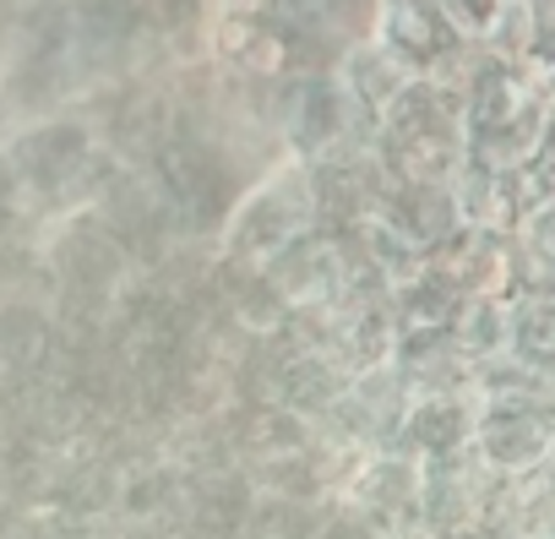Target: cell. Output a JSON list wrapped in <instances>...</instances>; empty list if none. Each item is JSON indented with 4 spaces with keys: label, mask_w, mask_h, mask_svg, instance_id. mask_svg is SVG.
I'll return each mask as SVG.
<instances>
[{
    "label": "cell",
    "mask_w": 555,
    "mask_h": 539,
    "mask_svg": "<svg viewBox=\"0 0 555 539\" xmlns=\"http://www.w3.org/2000/svg\"><path fill=\"white\" fill-rule=\"evenodd\" d=\"M376 164L392 185H452L468 164L463 99L414 77L376 120Z\"/></svg>",
    "instance_id": "obj_1"
},
{
    "label": "cell",
    "mask_w": 555,
    "mask_h": 539,
    "mask_svg": "<svg viewBox=\"0 0 555 539\" xmlns=\"http://www.w3.org/2000/svg\"><path fill=\"white\" fill-rule=\"evenodd\" d=\"M317 229V185L300 158H278L267 175L245 185V196L229 207L223 229L212 234V256L234 267H267L284 245Z\"/></svg>",
    "instance_id": "obj_2"
},
{
    "label": "cell",
    "mask_w": 555,
    "mask_h": 539,
    "mask_svg": "<svg viewBox=\"0 0 555 539\" xmlns=\"http://www.w3.org/2000/svg\"><path fill=\"white\" fill-rule=\"evenodd\" d=\"M474 458L495 479H528L555 463V414L539 403H479Z\"/></svg>",
    "instance_id": "obj_3"
},
{
    "label": "cell",
    "mask_w": 555,
    "mask_h": 539,
    "mask_svg": "<svg viewBox=\"0 0 555 539\" xmlns=\"http://www.w3.org/2000/svg\"><path fill=\"white\" fill-rule=\"evenodd\" d=\"M420 490H425V463L403 447H382L360 463V474L349 479V490L338 501H349L354 512H365L376 528H409L420 523Z\"/></svg>",
    "instance_id": "obj_4"
},
{
    "label": "cell",
    "mask_w": 555,
    "mask_h": 539,
    "mask_svg": "<svg viewBox=\"0 0 555 539\" xmlns=\"http://www.w3.org/2000/svg\"><path fill=\"white\" fill-rule=\"evenodd\" d=\"M474 431H479V393H430L409 398L398 447L414 452L420 463H447L474 452Z\"/></svg>",
    "instance_id": "obj_5"
},
{
    "label": "cell",
    "mask_w": 555,
    "mask_h": 539,
    "mask_svg": "<svg viewBox=\"0 0 555 539\" xmlns=\"http://www.w3.org/2000/svg\"><path fill=\"white\" fill-rule=\"evenodd\" d=\"M376 44H387L414 77H430L463 39L452 34L441 0H398V7H376Z\"/></svg>",
    "instance_id": "obj_6"
},
{
    "label": "cell",
    "mask_w": 555,
    "mask_h": 539,
    "mask_svg": "<svg viewBox=\"0 0 555 539\" xmlns=\"http://www.w3.org/2000/svg\"><path fill=\"white\" fill-rule=\"evenodd\" d=\"M392 371L409 387V398H430V393H474V360L463 355L457 333H398L392 349Z\"/></svg>",
    "instance_id": "obj_7"
},
{
    "label": "cell",
    "mask_w": 555,
    "mask_h": 539,
    "mask_svg": "<svg viewBox=\"0 0 555 539\" xmlns=\"http://www.w3.org/2000/svg\"><path fill=\"white\" fill-rule=\"evenodd\" d=\"M333 77H338V88L354 99V110H360L365 120H382V115L398 104V93L414 82V72H409L387 44H376V39L349 44L344 61L333 66Z\"/></svg>",
    "instance_id": "obj_8"
},
{
    "label": "cell",
    "mask_w": 555,
    "mask_h": 539,
    "mask_svg": "<svg viewBox=\"0 0 555 539\" xmlns=\"http://www.w3.org/2000/svg\"><path fill=\"white\" fill-rule=\"evenodd\" d=\"M382 223H392L420 251H436L441 240H452L463 229L452 185H392L382 202Z\"/></svg>",
    "instance_id": "obj_9"
},
{
    "label": "cell",
    "mask_w": 555,
    "mask_h": 539,
    "mask_svg": "<svg viewBox=\"0 0 555 539\" xmlns=\"http://www.w3.org/2000/svg\"><path fill=\"white\" fill-rule=\"evenodd\" d=\"M452 202H457L463 229H474V234H495V240H506V234L517 229L512 180H506V175H495V169L463 164V175L452 180Z\"/></svg>",
    "instance_id": "obj_10"
},
{
    "label": "cell",
    "mask_w": 555,
    "mask_h": 539,
    "mask_svg": "<svg viewBox=\"0 0 555 539\" xmlns=\"http://www.w3.org/2000/svg\"><path fill=\"white\" fill-rule=\"evenodd\" d=\"M512 360L555 376V300H512Z\"/></svg>",
    "instance_id": "obj_11"
},
{
    "label": "cell",
    "mask_w": 555,
    "mask_h": 539,
    "mask_svg": "<svg viewBox=\"0 0 555 539\" xmlns=\"http://www.w3.org/2000/svg\"><path fill=\"white\" fill-rule=\"evenodd\" d=\"M452 333H457V344L474 365L512 355V300H468Z\"/></svg>",
    "instance_id": "obj_12"
},
{
    "label": "cell",
    "mask_w": 555,
    "mask_h": 539,
    "mask_svg": "<svg viewBox=\"0 0 555 539\" xmlns=\"http://www.w3.org/2000/svg\"><path fill=\"white\" fill-rule=\"evenodd\" d=\"M512 240H522V245H533V251H544V256L555 261V202H550V207H539L528 223H517V229H512Z\"/></svg>",
    "instance_id": "obj_13"
},
{
    "label": "cell",
    "mask_w": 555,
    "mask_h": 539,
    "mask_svg": "<svg viewBox=\"0 0 555 539\" xmlns=\"http://www.w3.org/2000/svg\"><path fill=\"white\" fill-rule=\"evenodd\" d=\"M539 158L555 169V99H550V110H544V137H539Z\"/></svg>",
    "instance_id": "obj_14"
},
{
    "label": "cell",
    "mask_w": 555,
    "mask_h": 539,
    "mask_svg": "<svg viewBox=\"0 0 555 539\" xmlns=\"http://www.w3.org/2000/svg\"><path fill=\"white\" fill-rule=\"evenodd\" d=\"M544 93H550V99H555V61H550V66H544Z\"/></svg>",
    "instance_id": "obj_15"
},
{
    "label": "cell",
    "mask_w": 555,
    "mask_h": 539,
    "mask_svg": "<svg viewBox=\"0 0 555 539\" xmlns=\"http://www.w3.org/2000/svg\"><path fill=\"white\" fill-rule=\"evenodd\" d=\"M544 539H555V523H550V534H544Z\"/></svg>",
    "instance_id": "obj_16"
}]
</instances>
